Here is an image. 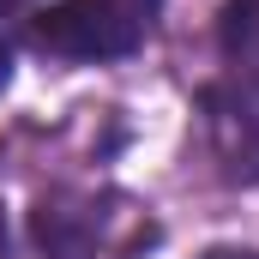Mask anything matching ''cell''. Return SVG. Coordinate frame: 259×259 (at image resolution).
<instances>
[{
  "mask_svg": "<svg viewBox=\"0 0 259 259\" xmlns=\"http://www.w3.org/2000/svg\"><path fill=\"white\" fill-rule=\"evenodd\" d=\"M30 42L55 61H121L145 42L139 0H61L30 18Z\"/></svg>",
  "mask_w": 259,
  "mask_h": 259,
  "instance_id": "obj_1",
  "label": "cell"
},
{
  "mask_svg": "<svg viewBox=\"0 0 259 259\" xmlns=\"http://www.w3.org/2000/svg\"><path fill=\"white\" fill-rule=\"evenodd\" d=\"M6 78H12V55H6V42H0V91H6Z\"/></svg>",
  "mask_w": 259,
  "mask_h": 259,
  "instance_id": "obj_5",
  "label": "cell"
},
{
  "mask_svg": "<svg viewBox=\"0 0 259 259\" xmlns=\"http://www.w3.org/2000/svg\"><path fill=\"white\" fill-rule=\"evenodd\" d=\"M223 55L241 66H259V0H229L223 6Z\"/></svg>",
  "mask_w": 259,
  "mask_h": 259,
  "instance_id": "obj_3",
  "label": "cell"
},
{
  "mask_svg": "<svg viewBox=\"0 0 259 259\" xmlns=\"http://www.w3.org/2000/svg\"><path fill=\"white\" fill-rule=\"evenodd\" d=\"M0 6H24V0H0Z\"/></svg>",
  "mask_w": 259,
  "mask_h": 259,
  "instance_id": "obj_6",
  "label": "cell"
},
{
  "mask_svg": "<svg viewBox=\"0 0 259 259\" xmlns=\"http://www.w3.org/2000/svg\"><path fill=\"white\" fill-rule=\"evenodd\" d=\"M211 133L235 181H259V91H211Z\"/></svg>",
  "mask_w": 259,
  "mask_h": 259,
  "instance_id": "obj_2",
  "label": "cell"
},
{
  "mask_svg": "<svg viewBox=\"0 0 259 259\" xmlns=\"http://www.w3.org/2000/svg\"><path fill=\"white\" fill-rule=\"evenodd\" d=\"M205 259H259V253H247V247H211Z\"/></svg>",
  "mask_w": 259,
  "mask_h": 259,
  "instance_id": "obj_4",
  "label": "cell"
}]
</instances>
